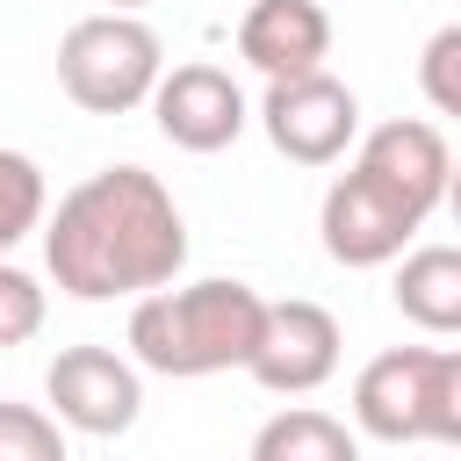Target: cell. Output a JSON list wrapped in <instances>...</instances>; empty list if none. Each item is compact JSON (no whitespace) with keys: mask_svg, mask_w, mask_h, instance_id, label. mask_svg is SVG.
Instances as JSON below:
<instances>
[{"mask_svg":"<svg viewBox=\"0 0 461 461\" xmlns=\"http://www.w3.org/2000/svg\"><path fill=\"white\" fill-rule=\"evenodd\" d=\"M238 58L274 86V79H310L331 72V14L317 0H252L238 22Z\"/></svg>","mask_w":461,"mask_h":461,"instance_id":"cell-10","label":"cell"},{"mask_svg":"<svg viewBox=\"0 0 461 461\" xmlns=\"http://www.w3.org/2000/svg\"><path fill=\"white\" fill-rule=\"evenodd\" d=\"M396 310L432 331V339H454L461 331V245H411L396 259V281H389Z\"/></svg>","mask_w":461,"mask_h":461,"instance_id":"cell-12","label":"cell"},{"mask_svg":"<svg viewBox=\"0 0 461 461\" xmlns=\"http://www.w3.org/2000/svg\"><path fill=\"white\" fill-rule=\"evenodd\" d=\"M166 79V43L144 14H79L58 36V86L86 115H130L158 94Z\"/></svg>","mask_w":461,"mask_h":461,"instance_id":"cell-3","label":"cell"},{"mask_svg":"<svg viewBox=\"0 0 461 461\" xmlns=\"http://www.w3.org/2000/svg\"><path fill=\"white\" fill-rule=\"evenodd\" d=\"M43 396H50V418L65 432L115 439L144 418V367L122 360L115 346H65L43 367Z\"/></svg>","mask_w":461,"mask_h":461,"instance_id":"cell-5","label":"cell"},{"mask_svg":"<svg viewBox=\"0 0 461 461\" xmlns=\"http://www.w3.org/2000/svg\"><path fill=\"white\" fill-rule=\"evenodd\" d=\"M43 281L36 274H22L14 259H0V353H14V346H29L36 331H43Z\"/></svg>","mask_w":461,"mask_h":461,"instance_id":"cell-17","label":"cell"},{"mask_svg":"<svg viewBox=\"0 0 461 461\" xmlns=\"http://www.w3.org/2000/svg\"><path fill=\"white\" fill-rule=\"evenodd\" d=\"M339 346H346L339 317L324 303H310V295H288V303L267 310V339H259L245 375L267 396H310V389H324L339 375Z\"/></svg>","mask_w":461,"mask_h":461,"instance_id":"cell-8","label":"cell"},{"mask_svg":"<svg viewBox=\"0 0 461 461\" xmlns=\"http://www.w3.org/2000/svg\"><path fill=\"white\" fill-rule=\"evenodd\" d=\"M43 267L72 303H144L187 267V216L158 173L101 166L72 194H58L43 223Z\"/></svg>","mask_w":461,"mask_h":461,"instance_id":"cell-1","label":"cell"},{"mask_svg":"<svg viewBox=\"0 0 461 461\" xmlns=\"http://www.w3.org/2000/svg\"><path fill=\"white\" fill-rule=\"evenodd\" d=\"M447 209H454V223H461V158H454V187H447Z\"/></svg>","mask_w":461,"mask_h":461,"instance_id":"cell-19","label":"cell"},{"mask_svg":"<svg viewBox=\"0 0 461 461\" xmlns=\"http://www.w3.org/2000/svg\"><path fill=\"white\" fill-rule=\"evenodd\" d=\"M151 122H158L166 144L209 158V151H223V144L245 137L252 108H245V86H238L223 65L194 58V65H173V72L158 79V94H151Z\"/></svg>","mask_w":461,"mask_h":461,"instance_id":"cell-7","label":"cell"},{"mask_svg":"<svg viewBox=\"0 0 461 461\" xmlns=\"http://www.w3.org/2000/svg\"><path fill=\"white\" fill-rule=\"evenodd\" d=\"M245 461H360V439L346 432V418H331L317 403H288L252 432Z\"/></svg>","mask_w":461,"mask_h":461,"instance_id":"cell-13","label":"cell"},{"mask_svg":"<svg viewBox=\"0 0 461 461\" xmlns=\"http://www.w3.org/2000/svg\"><path fill=\"white\" fill-rule=\"evenodd\" d=\"M418 94L432 101V115H461V22L432 29L418 50Z\"/></svg>","mask_w":461,"mask_h":461,"instance_id":"cell-16","label":"cell"},{"mask_svg":"<svg viewBox=\"0 0 461 461\" xmlns=\"http://www.w3.org/2000/svg\"><path fill=\"white\" fill-rule=\"evenodd\" d=\"M425 230V216L418 209H403L389 187H375L367 173H339L331 187H324V209H317V238H324V252L339 259V267H396L403 252H411V238Z\"/></svg>","mask_w":461,"mask_h":461,"instance_id":"cell-6","label":"cell"},{"mask_svg":"<svg viewBox=\"0 0 461 461\" xmlns=\"http://www.w3.org/2000/svg\"><path fill=\"white\" fill-rule=\"evenodd\" d=\"M425 382H432V346H389L353 375V425L367 439L411 447L425 439Z\"/></svg>","mask_w":461,"mask_h":461,"instance_id":"cell-11","label":"cell"},{"mask_svg":"<svg viewBox=\"0 0 461 461\" xmlns=\"http://www.w3.org/2000/svg\"><path fill=\"white\" fill-rule=\"evenodd\" d=\"M353 173H367L375 187H389L403 209L432 216V209H447V187H454V151H447L439 122L396 115V122H375V130L353 144Z\"/></svg>","mask_w":461,"mask_h":461,"instance_id":"cell-9","label":"cell"},{"mask_svg":"<svg viewBox=\"0 0 461 461\" xmlns=\"http://www.w3.org/2000/svg\"><path fill=\"white\" fill-rule=\"evenodd\" d=\"M267 310L274 303L252 281H230V274L158 288L130 310V360L144 375H166V382H202V375L252 367V353L267 339Z\"/></svg>","mask_w":461,"mask_h":461,"instance_id":"cell-2","label":"cell"},{"mask_svg":"<svg viewBox=\"0 0 461 461\" xmlns=\"http://www.w3.org/2000/svg\"><path fill=\"white\" fill-rule=\"evenodd\" d=\"M0 461H72L65 425L36 403H0Z\"/></svg>","mask_w":461,"mask_h":461,"instance_id":"cell-15","label":"cell"},{"mask_svg":"<svg viewBox=\"0 0 461 461\" xmlns=\"http://www.w3.org/2000/svg\"><path fill=\"white\" fill-rule=\"evenodd\" d=\"M50 187H43V166L29 158V151H7L0 144V259L29 238V230H43L50 216Z\"/></svg>","mask_w":461,"mask_h":461,"instance_id":"cell-14","label":"cell"},{"mask_svg":"<svg viewBox=\"0 0 461 461\" xmlns=\"http://www.w3.org/2000/svg\"><path fill=\"white\" fill-rule=\"evenodd\" d=\"M425 439L461 447V353L432 346V382H425Z\"/></svg>","mask_w":461,"mask_h":461,"instance_id":"cell-18","label":"cell"},{"mask_svg":"<svg viewBox=\"0 0 461 461\" xmlns=\"http://www.w3.org/2000/svg\"><path fill=\"white\" fill-rule=\"evenodd\" d=\"M137 7H151V0H108V14H137Z\"/></svg>","mask_w":461,"mask_h":461,"instance_id":"cell-20","label":"cell"},{"mask_svg":"<svg viewBox=\"0 0 461 461\" xmlns=\"http://www.w3.org/2000/svg\"><path fill=\"white\" fill-rule=\"evenodd\" d=\"M259 130L288 166H339L360 144V94L339 72L274 79L259 94Z\"/></svg>","mask_w":461,"mask_h":461,"instance_id":"cell-4","label":"cell"}]
</instances>
